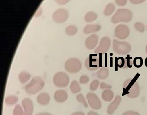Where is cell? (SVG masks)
<instances>
[{
  "label": "cell",
  "mask_w": 147,
  "mask_h": 115,
  "mask_svg": "<svg viewBox=\"0 0 147 115\" xmlns=\"http://www.w3.org/2000/svg\"><path fill=\"white\" fill-rule=\"evenodd\" d=\"M136 80V77L133 79H128L123 84L124 94H126L130 98H136L140 93V86Z\"/></svg>",
  "instance_id": "cell-1"
},
{
  "label": "cell",
  "mask_w": 147,
  "mask_h": 115,
  "mask_svg": "<svg viewBox=\"0 0 147 115\" xmlns=\"http://www.w3.org/2000/svg\"><path fill=\"white\" fill-rule=\"evenodd\" d=\"M45 85L43 80L39 76H35L25 86V91L30 95L36 94L43 89Z\"/></svg>",
  "instance_id": "cell-2"
},
{
  "label": "cell",
  "mask_w": 147,
  "mask_h": 115,
  "mask_svg": "<svg viewBox=\"0 0 147 115\" xmlns=\"http://www.w3.org/2000/svg\"><path fill=\"white\" fill-rule=\"evenodd\" d=\"M133 13L130 10L127 9H119L112 17L111 21L114 24L120 22L129 23L133 19Z\"/></svg>",
  "instance_id": "cell-3"
},
{
  "label": "cell",
  "mask_w": 147,
  "mask_h": 115,
  "mask_svg": "<svg viewBox=\"0 0 147 115\" xmlns=\"http://www.w3.org/2000/svg\"><path fill=\"white\" fill-rule=\"evenodd\" d=\"M131 45L127 42L125 41L121 42L115 39L113 41V51L117 54H126L131 51Z\"/></svg>",
  "instance_id": "cell-4"
},
{
  "label": "cell",
  "mask_w": 147,
  "mask_h": 115,
  "mask_svg": "<svg viewBox=\"0 0 147 115\" xmlns=\"http://www.w3.org/2000/svg\"><path fill=\"white\" fill-rule=\"evenodd\" d=\"M82 63L76 58H71L68 59L65 64V68L68 72L70 73H77L81 70Z\"/></svg>",
  "instance_id": "cell-5"
},
{
  "label": "cell",
  "mask_w": 147,
  "mask_h": 115,
  "mask_svg": "<svg viewBox=\"0 0 147 115\" xmlns=\"http://www.w3.org/2000/svg\"><path fill=\"white\" fill-rule=\"evenodd\" d=\"M53 82L58 88L67 87L69 82V78L65 72H59L55 74L53 77Z\"/></svg>",
  "instance_id": "cell-6"
},
{
  "label": "cell",
  "mask_w": 147,
  "mask_h": 115,
  "mask_svg": "<svg viewBox=\"0 0 147 115\" xmlns=\"http://www.w3.org/2000/svg\"><path fill=\"white\" fill-rule=\"evenodd\" d=\"M85 67L90 71L96 70L100 67V59L97 55L91 54L86 58L84 63Z\"/></svg>",
  "instance_id": "cell-7"
},
{
  "label": "cell",
  "mask_w": 147,
  "mask_h": 115,
  "mask_svg": "<svg viewBox=\"0 0 147 115\" xmlns=\"http://www.w3.org/2000/svg\"><path fill=\"white\" fill-rule=\"evenodd\" d=\"M69 16V13L65 9H59L56 10L53 15L52 18L54 22L57 23H62L65 22Z\"/></svg>",
  "instance_id": "cell-8"
},
{
  "label": "cell",
  "mask_w": 147,
  "mask_h": 115,
  "mask_svg": "<svg viewBox=\"0 0 147 115\" xmlns=\"http://www.w3.org/2000/svg\"><path fill=\"white\" fill-rule=\"evenodd\" d=\"M130 30L128 26L124 24H120L116 27L115 30V35L117 38L124 40L129 36Z\"/></svg>",
  "instance_id": "cell-9"
},
{
  "label": "cell",
  "mask_w": 147,
  "mask_h": 115,
  "mask_svg": "<svg viewBox=\"0 0 147 115\" xmlns=\"http://www.w3.org/2000/svg\"><path fill=\"white\" fill-rule=\"evenodd\" d=\"M111 45V41L110 38L108 37H104L102 38L98 47L95 50V53L97 55L99 54H104L109 50Z\"/></svg>",
  "instance_id": "cell-10"
},
{
  "label": "cell",
  "mask_w": 147,
  "mask_h": 115,
  "mask_svg": "<svg viewBox=\"0 0 147 115\" xmlns=\"http://www.w3.org/2000/svg\"><path fill=\"white\" fill-rule=\"evenodd\" d=\"M87 98L89 106L92 108L98 110L101 108V102L96 94L88 93L87 94Z\"/></svg>",
  "instance_id": "cell-11"
},
{
  "label": "cell",
  "mask_w": 147,
  "mask_h": 115,
  "mask_svg": "<svg viewBox=\"0 0 147 115\" xmlns=\"http://www.w3.org/2000/svg\"><path fill=\"white\" fill-rule=\"evenodd\" d=\"M98 41V36L96 34H92L85 40V46L89 50L93 49L97 45Z\"/></svg>",
  "instance_id": "cell-12"
},
{
  "label": "cell",
  "mask_w": 147,
  "mask_h": 115,
  "mask_svg": "<svg viewBox=\"0 0 147 115\" xmlns=\"http://www.w3.org/2000/svg\"><path fill=\"white\" fill-rule=\"evenodd\" d=\"M22 105L24 108V115H32L33 112L34 106L32 102L29 98H25L22 100Z\"/></svg>",
  "instance_id": "cell-13"
},
{
  "label": "cell",
  "mask_w": 147,
  "mask_h": 115,
  "mask_svg": "<svg viewBox=\"0 0 147 115\" xmlns=\"http://www.w3.org/2000/svg\"><path fill=\"white\" fill-rule=\"evenodd\" d=\"M121 97L119 95H117L113 102H112L107 107V113L108 115L114 114L117 108L119 106L121 102Z\"/></svg>",
  "instance_id": "cell-14"
},
{
  "label": "cell",
  "mask_w": 147,
  "mask_h": 115,
  "mask_svg": "<svg viewBox=\"0 0 147 115\" xmlns=\"http://www.w3.org/2000/svg\"><path fill=\"white\" fill-rule=\"evenodd\" d=\"M68 94L66 91L63 90H57L54 94L55 100L57 102L62 103L67 100Z\"/></svg>",
  "instance_id": "cell-15"
},
{
  "label": "cell",
  "mask_w": 147,
  "mask_h": 115,
  "mask_svg": "<svg viewBox=\"0 0 147 115\" xmlns=\"http://www.w3.org/2000/svg\"><path fill=\"white\" fill-rule=\"evenodd\" d=\"M101 28V25L98 24H88L84 27L83 32L85 34H89L98 31Z\"/></svg>",
  "instance_id": "cell-16"
},
{
  "label": "cell",
  "mask_w": 147,
  "mask_h": 115,
  "mask_svg": "<svg viewBox=\"0 0 147 115\" xmlns=\"http://www.w3.org/2000/svg\"><path fill=\"white\" fill-rule=\"evenodd\" d=\"M37 101L40 105L46 106L50 101V96L47 93H42L38 94L37 98Z\"/></svg>",
  "instance_id": "cell-17"
},
{
  "label": "cell",
  "mask_w": 147,
  "mask_h": 115,
  "mask_svg": "<svg viewBox=\"0 0 147 115\" xmlns=\"http://www.w3.org/2000/svg\"><path fill=\"white\" fill-rule=\"evenodd\" d=\"M97 77L101 80L107 79L109 76V70L107 67L103 66L96 73Z\"/></svg>",
  "instance_id": "cell-18"
},
{
  "label": "cell",
  "mask_w": 147,
  "mask_h": 115,
  "mask_svg": "<svg viewBox=\"0 0 147 115\" xmlns=\"http://www.w3.org/2000/svg\"><path fill=\"white\" fill-rule=\"evenodd\" d=\"M102 97L105 102H110L114 98V94L110 90H106L102 92Z\"/></svg>",
  "instance_id": "cell-19"
},
{
  "label": "cell",
  "mask_w": 147,
  "mask_h": 115,
  "mask_svg": "<svg viewBox=\"0 0 147 115\" xmlns=\"http://www.w3.org/2000/svg\"><path fill=\"white\" fill-rule=\"evenodd\" d=\"M31 75L26 71H23L19 75V80L21 84H24L28 82L31 78Z\"/></svg>",
  "instance_id": "cell-20"
},
{
  "label": "cell",
  "mask_w": 147,
  "mask_h": 115,
  "mask_svg": "<svg viewBox=\"0 0 147 115\" xmlns=\"http://www.w3.org/2000/svg\"><path fill=\"white\" fill-rule=\"evenodd\" d=\"M98 18V15L94 11H89L85 15L84 20L86 22L90 23L95 21Z\"/></svg>",
  "instance_id": "cell-21"
},
{
  "label": "cell",
  "mask_w": 147,
  "mask_h": 115,
  "mask_svg": "<svg viewBox=\"0 0 147 115\" xmlns=\"http://www.w3.org/2000/svg\"><path fill=\"white\" fill-rule=\"evenodd\" d=\"M115 6L112 3H110L106 6L104 11V14L106 16H110L115 11Z\"/></svg>",
  "instance_id": "cell-22"
},
{
  "label": "cell",
  "mask_w": 147,
  "mask_h": 115,
  "mask_svg": "<svg viewBox=\"0 0 147 115\" xmlns=\"http://www.w3.org/2000/svg\"><path fill=\"white\" fill-rule=\"evenodd\" d=\"M70 88L71 90V92L74 94L80 92L81 90L80 86L79 85L78 82L76 80L72 81L70 86Z\"/></svg>",
  "instance_id": "cell-23"
},
{
  "label": "cell",
  "mask_w": 147,
  "mask_h": 115,
  "mask_svg": "<svg viewBox=\"0 0 147 115\" xmlns=\"http://www.w3.org/2000/svg\"><path fill=\"white\" fill-rule=\"evenodd\" d=\"M78 28L74 25H70L65 29V32L67 35L74 36L78 32Z\"/></svg>",
  "instance_id": "cell-24"
},
{
  "label": "cell",
  "mask_w": 147,
  "mask_h": 115,
  "mask_svg": "<svg viewBox=\"0 0 147 115\" xmlns=\"http://www.w3.org/2000/svg\"><path fill=\"white\" fill-rule=\"evenodd\" d=\"M18 101V98L16 96L14 95H10L8 96L5 100L6 104L9 106L13 105L16 103Z\"/></svg>",
  "instance_id": "cell-25"
},
{
  "label": "cell",
  "mask_w": 147,
  "mask_h": 115,
  "mask_svg": "<svg viewBox=\"0 0 147 115\" xmlns=\"http://www.w3.org/2000/svg\"><path fill=\"white\" fill-rule=\"evenodd\" d=\"M116 66L118 67L124 68L125 64V60L123 57H120L119 58H116Z\"/></svg>",
  "instance_id": "cell-26"
},
{
  "label": "cell",
  "mask_w": 147,
  "mask_h": 115,
  "mask_svg": "<svg viewBox=\"0 0 147 115\" xmlns=\"http://www.w3.org/2000/svg\"><path fill=\"white\" fill-rule=\"evenodd\" d=\"M129 55H127V57L125 58V66L124 68H132L133 66V58L132 57H130Z\"/></svg>",
  "instance_id": "cell-27"
},
{
  "label": "cell",
  "mask_w": 147,
  "mask_h": 115,
  "mask_svg": "<svg viewBox=\"0 0 147 115\" xmlns=\"http://www.w3.org/2000/svg\"><path fill=\"white\" fill-rule=\"evenodd\" d=\"M134 65L137 68H140L142 66L143 64V60L142 58L140 57H137L135 58L134 60Z\"/></svg>",
  "instance_id": "cell-28"
},
{
  "label": "cell",
  "mask_w": 147,
  "mask_h": 115,
  "mask_svg": "<svg viewBox=\"0 0 147 115\" xmlns=\"http://www.w3.org/2000/svg\"><path fill=\"white\" fill-rule=\"evenodd\" d=\"M76 99L79 102L82 103L85 108H88V105L87 102L82 94H80L76 95Z\"/></svg>",
  "instance_id": "cell-29"
},
{
  "label": "cell",
  "mask_w": 147,
  "mask_h": 115,
  "mask_svg": "<svg viewBox=\"0 0 147 115\" xmlns=\"http://www.w3.org/2000/svg\"><path fill=\"white\" fill-rule=\"evenodd\" d=\"M134 28L138 31L140 33L144 32L145 27L144 24L140 22H137L134 24Z\"/></svg>",
  "instance_id": "cell-30"
},
{
  "label": "cell",
  "mask_w": 147,
  "mask_h": 115,
  "mask_svg": "<svg viewBox=\"0 0 147 115\" xmlns=\"http://www.w3.org/2000/svg\"><path fill=\"white\" fill-rule=\"evenodd\" d=\"M99 80H95L92 81L90 85V89L92 91H95L97 89L99 85Z\"/></svg>",
  "instance_id": "cell-31"
},
{
  "label": "cell",
  "mask_w": 147,
  "mask_h": 115,
  "mask_svg": "<svg viewBox=\"0 0 147 115\" xmlns=\"http://www.w3.org/2000/svg\"><path fill=\"white\" fill-rule=\"evenodd\" d=\"M24 112H23V110L21 106L17 105L16 106L13 110L14 115H24Z\"/></svg>",
  "instance_id": "cell-32"
},
{
  "label": "cell",
  "mask_w": 147,
  "mask_h": 115,
  "mask_svg": "<svg viewBox=\"0 0 147 115\" xmlns=\"http://www.w3.org/2000/svg\"><path fill=\"white\" fill-rule=\"evenodd\" d=\"M89 77L86 75L82 76L80 78V83L82 84H85L89 81Z\"/></svg>",
  "instance_id": "cell-33"
},
{
  "label": "cell",
  "mask_w": 147,
  "mask_h": 115,
  "mask_svg": "<svg viewBox=\"0 0 147 115\" xmlns=\"http://www.w3.org/2000/svg\"><path fill=\"white\" fill-rule=\"evenodd\" d=\"M112 88V86L110 84H107L104 82H102L101 84L100 88L102 90H110Z\"/></svg>",
  "instance_id": "cell-34"
},
{
  "label": "cell",
  "mask_w": 147,
  "mask_h": 115,
  "mask_svg": "<svg viewBox=\"0 0 147 115\" xmlns=\"http://www.w3.org/2000/svg\"><path fill=\"white\" fill-rule=\"evenodd\" d=\"M116 4L119 6H123L126 5L127 1L126 0H116L115 1Z\"/></svg>",
  "instance_id": "cell-35"
},
{
  "label": "cell",
  "mask_w": 147,
  "mask_h": 115,
  "mask_svg": "<svg viewBox=\"0 0 147 115\" xmlns=\"http://www.w3.org/2000/svg\"><path fill=\"white\" fill-rule=\"evenodd\" d=\"M122 115H140L138 112L134 111H128L124 112Z\"/></svg>",
  "instance_id": "cell-36"
},
{
  "label": "cell",
  "mask_w": 147,
  "mask_h": 115,
  "mask_svg": "<svg viewBox=\"0 0 147 115\" xmlns=\"http://www.w3.org/2000/svg\"><path fill=\"white\" fill-rule=\"evenodd\" d=\"M144 1H143V0H131L130 1V2L132 4H135V5L141 4Z\"/></svg>",
  "instance_id": "cell-37"
},
{
  "label": "cell",
  "mask_w": 147,
  "mask_h": 115,
  "mask_svg": "<svg viewBox=\"0 0 147 115\" xmlns=\"http://www.w3.org/2000/svg\"><path fill=\"white\" fill-rule=\"evenodd\" d=\"M69 1L62 0V1H56V2L57 3V4H59V5H65V4H67Z\"/></svg>",
  "instance_id": "cell-38"
},
{
  "label": "cell",
  "mask_w": 147,
  "mask_h": 115,
  "mask_svg": "<svg viewBox=\"0 0 147 115\" xmlns=\"http://www.w3.org/2000/svg\"><path fill=\"white\" fill-rule=\"evenodd\" d=\"M87 115H99V114L97 112H96L91 111L88 112Z\"/></svg>",
  "instance_id": "cell-39"
},
{
  "label": "cell",
  "mask_w": 147,
  "mask_h": 115,
  "mask_svg": "<svg viewBox=\"0 0 147 115\" xmlns=\"http://www.w3.org/2000/svg\"><path fill=\"white\" fill-rule=\"evenodd\" d=\"M71 115H85V114L82 112H74Z\"/></svg>",
  "instance_id": "cell-40"
},
{
  "label": "cell",
  "mask_w": 147,
  "mask_h": 115,
  "mask_svg": "<svg viewBox=\"0 0 147 115\" xmlns=\"http://www.w3.org/2000/svg\"><path fill=\"white\" fill-rule=\"evenodd\" d=\"M36 115H52L50 113H47V112H42V113H38Z\"/></svg>",
  "instance_id": "cell-41"
},
{
  "label": "cell",
  "mask_w": 147,
  "mask_h": 115,
  "mask_svg": "<svg viewBox=\"0 0 147 115\" xmlns=\"http://www.w3.org/2000/svg\"><path fill=\"white\" fill-rule=\"evenodd\" d=\"M145 50H146V54H147V45H146V49H145Z\"/></svg>",
  "instance_id": "cell-42"
}]
</instances>
